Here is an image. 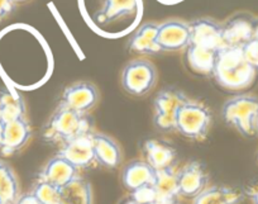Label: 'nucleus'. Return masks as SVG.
<instances>
[{
    "mask_svg": "<svg viewBox=\"0 0 258 204\" xmlns=\"http://www.w3.org/2000/svg\"><path fill=\"white\" fill-rule=\"evenodd\" d=\"M245 194L248 195V198L250 199L252 204H258V185L252 186V188H248Z\"/></svg>",
    "mask_w": 258,
    "mask_h": 204,
    "instance_id": "nucleus-30",
    "label": "nucleus"
},
{
    "mask_svg": "<svg viewBox=\"0 0 258 204\" xmlns=\"http://www.w3.org/2000/svg\"><path fill=\"white\" fill-rule=\"evenodd\" d=\"M153 190L157 204H172L177 200L178 184L177 171L173 166L163 170H158L156 174V181L153 184Z\"/></svg>",
    "mask_w": 258,
    "mask_h": 204,
    "instance_id": "nucleus-19",
    "label": "nucleus"
},
{
    "mask_svg": "<svg viewBox=\"0 0 258 204\" xmlns=\"http://www.w3.org/2000/svg\"><path fill=\"white\" fill-rule=\"evenodd\" d=\"M94 132V122L89 114H81L57 107L43 128V138L49 143H63Z\"/></svg>",
    "mask_w": 258,
    "mask_h": 204,
    "instance_id": "nucleus-2",
    "label": "nucleus"
},
{
    "mask_svg": "<svg viewBox=\"0 0 258 204\" xmlns=\"http://www.w3.org/2000/svg\"><path fill=\"white\" fill-rule=\"evenodd\" d=\"M242 51L245 60L254 67L255 70H258V23L255 27L254 37L242 47Z\"/></svg>",
    "mask_w": 258,
    "mask_h": 204,
    "instance_id": "nucleus-27",
    "label": "nucleus"
},
{
    "mask_svg": "<svg viewBox=\"0 0 258 204\" xmlns=\"http://www.w3.org/2000/svg\"><path fill=\"white\" fill-rule=\"evenodd\" d=\"M190 24L191 43L218 51L225 46L223 24L212 18H199Z\"/></svg>",
    "mask_w": 258,
    "mask_h": 204,
    "instance_id": "nucleus-11",
    "label": "nucleus"
},
{
    "mask_svg": "<svg viewBox=\"0 0 258 204\" xmlns=\"http://www.w3.org/2000/svg\"><path fill=\"white\" fill-rule=\"evenodd\" d=\"M157 31L158 24L155 22L143 23L129 38V51L137 55H145V56H156V55L161 54L162 51L156 41Z\"/></svg>",
    "mask_w": 258,
    "mask_h": 204,
    "instance_id": "nucleus-16",
    "label": "nucleus"
},
{
    "mask_svg": "<svg viewBox=\"0 0 258 204\" xmlns=\"http://www.w3.org/2000/svg\"><path fill=\"white\" fill-rule=\"evenodd\" d=\"M19 194V183L13 169L0 161V200L3 204H16Z\"/></svg>",
    "mask_w": 258,
    "mask_h": 204,
    "instance_id": "nucleus-24",
    "label": "nucleus"
},
{
    "mask_svg": "<svg viewBox=\"0 0 258 204\" xmlns=\"http://www.w3.org/2000/svg\"><path fill=\"white\" fill-rule=\"evenodd\" d=\"M185 51L186 61L191 67V70L203 75H213L218 51L194 43L188 44Z\"/></svg>",
    "mask_w": 258,
    "mask_h": 204,
    "instance_id": "nucleus-20",
    "label": "nucleus"
},
{
    "mask_svg": "<svg viewBox=\"0 0 258 204\" xmlns=\"http://www.w3.org/2000/svg\"><path fill=\"white\" fill-rule=\"evenodd\" d=\"M213 114L207 106L187 96L176 114V132L190 140L202 141L208 136Z\"/></svg>",
    "mask_w": 258,
    "mask_h": 204,
    "instance_id": "nucleus-3",
    "label": "nucleus"
},
{
    "mask_svg": "<svg viewBox=\"0 0 258 204\" xmlns=\"http://www.w3.org/2000/svg\"><path fill=\"white\" fill-rule=\"evenodd\" d=\"M157 44L162 52H177L186 49L191 43L190 24L178 19H171L158 24Z\"/></svg>",
    "mask_w": 258,
    "mask_h": 204,
    "instance_id": "nucleus-8",
    "label": "nucleus"
},
{
    "mask_svg": "<svg viewBox=\"0 0 258 204\" xmlns=\"http://www.w3.org/2000/svg\"><path fill=\"white\" fill-rule=\"evenodd\" d=\"M222 118L243 136L258 134V98L253 95H237L228 99L222 108Z\"/></svg>",
    "mask_w": 258,
    "mask_h": 204,
    "instance_id": "nucleus-4",
    "label": "nucleus"
},
{
    "mask_svg": "<svg viewBox=\"0 0 258 204\" xmlns=\"http://www.w3.org/2000/svg\"><path fill=\"white\" fill-rule=\"evenodd\" d=\"M157 69L146 59L129 61L121 71V86L133 96L147 95L157 83Z\"/></svg>",
    "mask_w": 258,
    "mask_h": 204,
    "instance_id": "nucleus-5",
    "label": "nucleus"
},
{
    "mask_svg": "<svg viewBox=\"0 0 258 204\" xmlns=\"http://www.w3.org/2000/svg\"><path fill=\"white\" fill-rule=\"evenodd\" d=\"M157 171L147 161L136 160L129 163L121 173V181L126 190L136 191L145 186H152Z\"/></svg>",
    "mask_w": 258,
    "mask_h": 204,
    "instance_id": "nucleus-15",
    "label": "nucleus"
},
{
    "mask_svg": "<svg viewBox=\"0 0 258 204\" xmlns=\"http://www.w3.org/2000/svg\"><path fill=\"white\" fill-rule=\"evenodd\" d=\"M146 161L156 171L171 168L175 165L177 152L172 146L158 140H147L143 145Z\"/></svg>",
    "mask_w": 258,
    "mask_h": 204,
    "instance_id": "nucleus-18",
    "label": "nucleus"
},
{
    "mask_svg": "<svg viewBox=\"0 0 258 204\" xmlns=\"http://www.w3.org/2000/svg\"><path fill=\"white\" fill-rule=\"evenodd\" d=\"M76 176H79V169L62 156L56 155L42 169L38 175V181H44L57 188H62Z\"/></svg>",
    "mask_w": 258,
    "mask_h": 204,
    "instance_id": "nucleus-14",
    "label": "nucleus"
},
{
    "mask_svg": "<svg viewBox=\"0 0 258 204\" xmlns=\"http://www.w3.org/2000/svg\"><path fill=\"white\" fill-rule=\"evenodd\" d=\"M257 70L245 60L242 47L224 46L217 52L215 81L227 90H243L253 84Z\"/></svg>",
    "mask_w": 258,
    "mask_h": 204,
    "instance_id": "nucleus-1",
    "label": "nucleus"
},
{
    "mask_svg": "<svg viewBox=\"0 0 258 204\" xmlns=\"http://www.w3.org/2000/svg\"><path fill=\"white\" fill-rule=\"evenodd\" d=\"M209 175L199 161H191L177 170L178 194L185 198H195L208 185Z\"/></svg>",
    "mask_w": 258,
    "mask_h": 204,
    "instance_id": "nucleus-10",
    "label": "nucleus"
},
{
    "mask_svg": "<svg viewBox=\"0 0 258 204\" xmlns=\"http://www.w3.org/2000/svg\"><path fill=\"white\" fill-rule=\"evenodd\" d=\"M137 0H104L103 7L95 18L100 24L111 23L135 14L137 12Z\"/></svg>",
    "mask_w": 258,
    "mask_h": 204,
    "instance_id": "nucleus-22",
    "label": "nucleus"
},
{
    "mask_svg": "<svg viewBox=\"0 0 258 204\" xmlns=\"http://www.w3.org/2000/svg\"><path fill=\"white\" fill-rule=\"evenodd\" d=\"M93 145L96 163L106 169L118 168L121 163V150L118 143L104 133H93Z\"/></svg>",
    "mask_w": 258,
    "mask_h": 204,
    "instance_id": "nucleus-17",
    "label": "nucleus"
},
{
    "mask_svg": "<svg viewBox=\"0 0 258 204\" xmlns=\"http://www.w3.org/2000/svg\"><path fill=\"white\" fill-rule=\"evenodd\" d=\"M124 204H142V203H138V201L133 200V199L131 198V199H129V200H126ZM146 204H157V203H155V201H153V203H146Z\"/></svg>",
    "mask_w": 258,
    "mask_h": 204,
    "instance_id": "nucleus-32",
    "label": "nucleus"
},
{
    "mask_svg": "<svg viewBox=\"0 0 258 204\" xmlns=\"http://www.w3.org/2000/svg\"><path fill=\"white\" fill-rule=\"evenodd\" d=\"M99 98V90L94 84L89 81H79L64 89L57 107L71 109L81 114H89V112L98 104Z\"/></svg>",
    "mask_w": 258,
    "mask_h": 204,
    "instance_id": "nucleus-7",
    "label": "nucleus"
},
{
    "mask_svg": "<svg viewBox=\"0 0 258 204\" xmlns=\"http://www.w3.org/2000/svg\"><path fill=\"white\" fill-rule=\"evenodd\" d=\"M4 126H6V122H4L3 119H2V117H0V141H2V136H3Z\"/></svg>",
    "mask_w": 258,
    "mask_h": 204,
    "instance_id": "nucleus-31",
    "label": "nucleus"
},
{
    "mask_svg": "<svg viewBox=\"0 0 258 204\" xmlns=\"http://www.w3.org/2000/svg\"><path fill=\"white\" fill-rule=\"evenodd\" d=\"M16 6L13 0H0V22L8 18L16 11Z\"/></svg>",
    "mask_w": 258,
    "mask_h": 204,
    "instance_id": "nucleus-28",
    "label": "nucleus"
},
{
    "mask_svg": "<svg viewBox=\"0 0 258 204\" xmlns=\"http://www.w3.org/2000/svg\"><path fill=\"white\" fill-rule=\"evenodd\" d=\"M93 133L84 134L63 143L57 155L66 159L69 163H71L78 169L90 168L96 163L93 145Z\"/></svg>",
    "mask_w": 258,
    "mask_h": 204,
    "instance_id": "nucleus-9",
    "label": "nucleus"
},
{
    "mask_svg": "<svg viewBox=\"0 0 258 204\" xmlns=\"http://www.w3.org/2000/svg\"><path fill=\"white\" fill-rule=\"evenodd\" d=\"M0 161H2V160H0Z\"/></svg>",
    "mask_w": 258,
    "mask_h": 204,
    "instance_id": "nucleus-36",
    "label": "nucleus"
},
{
    "mask_svg": "<svg viewBox=\"0 0 258 204\" xmlns=\"http://www.w3.org/2000/svg\"><path fill=\"white\" fill-rule=\"evenodd\" d=\"M16 204H43L33 193H28V194H23L18 198Z\"/></svg>",
    "mask_w": 258,
    "mask_h": 204,
    "instance_id": "nucleus-29",
    "label": "nucleus"
},
{
    "mask_svg": "<svg viewBox=\"0 0 258 204\" xmlns=\"http://www.w3.org/2000/svg\"><path fill=\"white\" fill-rule=\"evenodd\" d=\"M244 199V193L229 186L214 185L205 188L194 198L192 204H239Z\"/></svg>",
    "mask_w": 258,
    "mask_h": 204,
    "instance_id": "nucleus-21",
    "label": "nucleus"
},
{
    "mask_svg": "<svg viewBox=\"0 0 258 204\" xmlns=\"http://www.w3.org/2000/svg\"><path fill=\"white\" fill-rule=\"evenodd\" d=\"M172 204H181V203H178V201H177V200H176V201H175V203H172Z\"/></svg>",
    "mask_w": 258,
    "mask_h": 204,
    "instance_id": "nucleus-34",
    "label": "nucleus"
},
{
    "mask_svg": "<svg viewBox=\"0 0 258 204\" xmlns=\"http://www.w3.org/2000/svg\"><path fill=\"white\" fill-rule=\"evenodd\" d=\"M61 204H93V190L88 180L76 176L74 180L59 188Z\"/></svg>",
    "mask_w": 258,
    "mask_h": 204,
    "instance_id": "nucleus-23",
    "label": "nucleus"
},
{
    "mask_svg": "<svg viewBox=\"0 0 258 204\" xmlns=\"http://www.w3.org/2000/svg\"><path fill=\"white\" fill-rule=\"evenodd\" d=\"M187 99L183 91L176 88H163L153 101V123L162 132L176 131V114L181 104Z\"/></svg>",
    "mask_w": 258,
    "mask_h": 204,
    "instance_id": "nucleus-6",
    "label": "nucleus"
},
{
    "mask_svg": "<svg viewBox=\"0 0 258 204\" xmlns=\"http://www.w3.org/2000/svg\"><path fill=\"white\" fill-rule=\"evenodd\" d=\"M13 2L16 4H19V3H26V2H28V0H13Z\"/></svg>",
    "mask_w": 258,
    "mask_h": 204,
    "instance_id": "nucleus-33",
    "label": "nucleus"
},
{
    "mask_svg": "<svg viewBox=\"0 0 258 204\" xmlns=\"http://www.w3.org/2000/svg\"><path fill=\"white\" fill-rule=\"evenodd\" d=\"M0 204H3V203H2V200H0Z\"/></svg>",
    "mask_w": 258,
    "mask_h": 204,
    "instance_id": "nucleus-35",
    "label": "nucleus"
},
{
    "mask_svg": "<svg viewBox=\"0 0 258 204\" xmlns=\"http://www.w3.org/2000/svg\"><path fill=\"white\" fill-rule=\"evenodd\" d=\"M32 193L43 204H61L59 188L44 181H37L32 189Z\"/></svg>",
    "mask_w": 258,
    "mask_h": 204,
    "instance_id": "nucleus-26",
    "label": "nucleus"
},
{
    "mask_svg": "<svg viewBox=\"0 0 258 204\" xmlns=\"http://www.w3.org/2000/svg\"><path fill=\"white\" fill-rule=\"evenodd\" d=\"M31 137V124L26 117L7 122L0 141V152L4 156L14 155L28 143Z\"/></svg>",
    "mask_w": 258,
    "mask_h": 204,
    "instance_id": "nucleus-12",
    "label": "nucleus"
},
{
    "mask_svg": "<svg viewBox=\"0 0 258 204\" xmlns=\"http://www.w3.org/2000/svg\"><path fill=\"white\" fill-rule=\"evenodd\" d=\"M0 117L4 122L26 117V103L18 94L12 93L8 89L0 90Z\"/></svg>",
    "mask_w": 258,
    "mask_h": 204,
    "instance_id": "nucleus-25",
    "label": "nucleus"
},
{
    "mask_svg": "<svg viewBox=\"0 0 258 204\" xmlns=\"http://www.w3.org/2000/svg\"><path fill=\"white\" fill-rule=\"evenodd\" d=\"M257 21L249 14H237L223 24L225 46L243 47L254 37Z\"/></svg>",
    "mask_w": 258,
    "mask_h": 204,
    "instance_id": "nucleus-13",
    "label": "nucleus"
}]
</instances>
